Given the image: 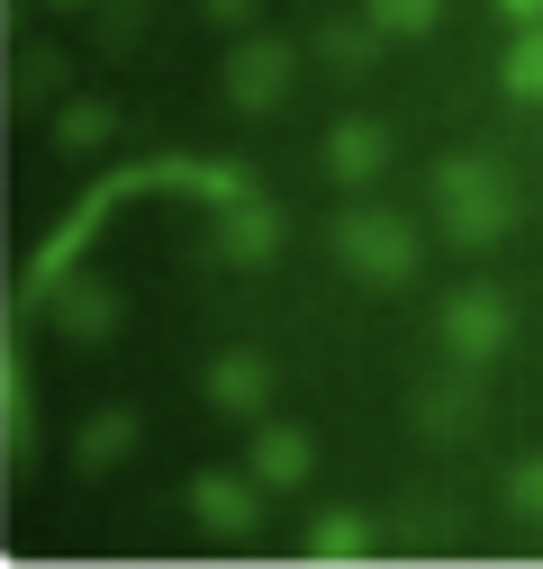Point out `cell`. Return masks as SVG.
Here are the masks:
<instances>
[{
    "label": "cell",
    "mask_w": 543,
    "mask_h": 569,
    "mask_svg": "<svg viewBox=\"0 0 543 569\" xmlns=\"http://www.w3.org/2000/svg\"><path fill=\"white\" fill-rule=\"evenodd\" d=\"M525 497H534V507H543V470H525Z\"/></svg>",
    "instance_id": "cell-1"
}]
</instances>
